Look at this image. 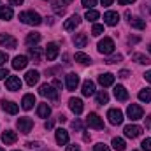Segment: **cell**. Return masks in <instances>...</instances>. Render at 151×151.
<instances>
[{
  "label": "cell",
  "mask_w": 151,
  "mask_h": 151,
  "mask_svg": "<svg viewBox=\"0 0 151 151\" xmlns=\"http://www.w3.org/2000/svg\"><path fill=\"white\" fill-rule=\"evenodd\" d=\"M39 77H40V76H39L37 70H28L27 76H25V81H27L28 86H34V84H37L39 83Z\"/></svg>",
  "instance_id": "obj_22"
},
{
  "label": "cell",
  "mask_w": 151,
  "mask_h": 151,
  "mask_svg": "<svg viewBox=\"0 0 151 151\" xmlns=\"http://www.w3.org/2000/svg\"><path fill=\"white\" fill-rule=\"evenodd\" d=\"M27 65H28V58L23 56V55H19V56H16V58L12 60V69H14V70H21V69H25Z\"/></svg>",
  "instance_id": "obj_12"
},
{
  "label": "cell",
  "mask_w": 151,
  "mask_h": 151,
  "mask_svg": "<svg viewBox=\"0 0 151 151\" xmlns=\"http://www.w3.org/2000/svg\"><path fill=\"white\" fill-rule=\"evenodd\" d=\"M34 104H35V97H34L32 93H27V95L23 97V100H21V107H23L25 111H30V109L34 107Z\"/></svg>",
  "instance_id": "obj_15"
},
{
  "label": "cell",
  "mask_w": 151,
  "mask_h": 151,
  "mask_svg": "<svg viewBox=\"0 0 151 151\" xmlns=\"http://www.w3.org/2000/svg\"><path fill=\"white\" fill-rule=\"evenodd\" d=\"M5 76H9L7 69H0V79H5Z\"/></svg>",
  "instance_id": "obj_44"
},
{
  "label": "cell",
  "mask_w": 151,
  "mask_h": 151,
  "mask_svg": "<svg viewBox=\"0 0 151 151\" xmlns=\"http://www.w3.org/2000/svg\"><path fill=\"white\" fill-rule=\"evenodd\" d=\"M104 21H106V25L114 27V25H118V21H119V14L114 12V11H109V12L104 14Z\"/></svg>",
  "instance_id": "obj_14"
},
{
  "label": "cell",
  "mask_w": 151,
  "mask_h": 151,
  "mask_svg": "<svg viewBox=\"0 0 151 151\" xmlns=\"http://www.w3.org/2000/svg\"><path fill=\"white\" fill-rule=\"evenodd\" d=\"M39 40H40V34H39V32H32V34H28V35H27V44H28V46L37 44Z\"/></svg>",
  "instance_id": "obj_30"
},
{
  "label": "cell",
  "mask_w": 151,
  "mask_h": 151,
  "mask_svg": "<svg viewBox=\"0 0 151 151\" xmlns=\"http://www.w3.org/2000/svg\"><path fill=\"white\" fill-rule=\"evenodd\" d=\"M151 125V116H148V118H146V127H150Z\"/></svg>",
  "instance_id": "obj_54"
},
{
  "label": "cell",
  "mask_w": 151,
  "mask_h": 151,
  "mask_svg": "<svg viewBox=\"0 0 151 151\" xmlns=\"http://www.w3.org/2000/svg\"><path fill=\"white\" fill-rule=\"evenodd\" d=\"M134 60H135V62H139V63H150V58H148V56H144V55H139V53H137V55H134Z\"/></svg>",
  "instance_id": "obj_37"
},
{
  "label": "cell",
  "mask_w": 151,
  "mask_h": 151,
  "mask_svg": "<svg viewBox=\"0 0 151 151\" xmlns=\"http://www.w3.org/2000/svg\"><path fill=\"white\" fill-rule=\"evenodd\" d=\"M18 128H19V132H23V134H30L32 128H34V121H32L30 118H19V119H18Z\"/></svg>",
  "instance_id": "obj_8"
},
{
  "label": "cell",
  "mask_w": 151,
  "mask_h": 151,
  "mask_svg": "<svg viewBox=\"0 0 151 151\" xmlns=\"http://www.w3.org/2000/svg\"><path fill=\"white\" fill-rule=\"evenodd\" d=\"M65 83H67V90H69V91H74L76 88H77V84H79V76L77 74H69L67 79H65Z\"/></svg>",
  "instance_id": "obj_18"
},
{
  "label": "cell",
  "mask_w": 151,
  "mask_h": 151,
  "mask_svg": "<svg viewBox=\"0 0 151 151\" xmlns=\"http://www.w3.org/2000/svg\"><path fill=\"white\" fill-rule=\"evenodd\" d=\"M86 125L91 127V128H95V130H102V128H104L102 118H100L99 114H95V113H90L88 116H86Z\"/></svg>",
  "instance_id": "obj_3"
},
{
  "label": "cell",
  "mask_w": 151,
  "mask_h": 151,
  "mask_svg": "<svg viewBox=\"0 0 151 151\" xmlns=\"http://www.w3.org/2000/svg\"><path fill=\"white\" fill-rule=\"evenodd\" d=\"M142 150L151 151V139H144V141H142Z\"/></svg>",
  "instance_id": "obj_40"
},
{
  "label": "cell",
  "mask_w": 151,
  "mask_h": 151,
  "mask_svg": "<svg viewBox=\"0 0 151 151\" xmlns=\"http://www.w3.org/2000/svg\"><path fill=\"white\" fill-rule=\"evenodd\" d=\"M95 5H97V0H83V7H86V9H91Z\"/></svg>",
  "instance_id": "obj_38"
},
{
  "label": "cell",
  "mask_w": 151,
  "mask_h": 151,
  "mask_svg": "<svg viewBox=\"0 0 151 151\" xmlns=\"http://www.w3.org/2000/svg\"><path fill=\"white\" fill-rule=\"evenodd\" d=\"M79 23H81V18H79L77 14H74V16H70V18H69L67 21H65V25H63V28L70 32V30H74L76 27H79Z\"/></svg>",
  "instance_id": "obj_19"
},
{
  "label": "cell",
  "mask_w": 151,
  "mask_h": 151,
  "mask_svg": "<svg viewBox=\"0 0 151 151\" xmlns=\"http://www.w3.org/2000/svg\"><path fill=\"white\" fill-rule=\"evenodd\" d=\"M91 34H93L95 37L102 35V34H104V27H102V25H93V28H91Z\"/></svg>",
  "instance_id": "obj_36"
},
{
  "label": "cell",
  "mask_w": 151,
  "mask_h": 151,
  "mask_svg": "<svg viewBox=\"0 0 151 151\" xmlns=\"http://www.w3.org/2000/svg\"><path fill=\"white\" fill-rule=\"evenodd\" d=\"M69 107L74 114H81L83 113V100L81 99H70L69 100Z\"/></svg>",
  "instance_id": "obj_17"
},
{
  "label": "cell",
  "mask_w": 151,
  "mask_h": 151,
  "mask_svg": "<svg viewBox=\"0 0 151 151\" xmlns=\"http://www.w3.org/2000/svg\"><path fill=\"white\" fill-rule=\"evenodd\" d=\"M16 141H18V134H16V132L7 130V132L2 134V142H4V144H14Z\"/></svg>",
  "instance_id": "obj_16"
},
{
  "label": "cell",
  "mask_w": 151,
  "mask_h": 151,
  "mask_svg": "<svg viewBox=\"0 0 151 151\" xmlns=\"http://www.w3.org/2000/svg\"><path fill=\"white\" fill-rule=\"evenodd\" d=\"M56 56H58V46H56L55 42L47 44V46H46V58H47L49 62H53V60H56Z\"/></svg>",
  "instance_id": "obj_11"
},
{
  "label": "cell",
  "mask_w": 151,
  "mask_h": 151,
  "mask_svg": "<svg viewBox=\"0 0 151 151\" xmlns=\"http://www.w3.org/2000/svg\"><path fill=\"white\" fill-rule=\"evenodd\" d=\"M123 132H125V135H127L128 139H135V137H139V135L142 134V128H141L139 125H127Z\"/></svg>",
  "instance_id": "obj_10"
},
{
  "label": "cell",
  "mask_w": 151,
  "mask_h": 151,
  "mask_svg": "<svg viewBox=\"0 0 151 151\" xmlns=\"http://www.w3.org/2000/svg\"><path fill=\"white\" fill-rule=\"evenodd\" d=\"M114 40L109 37H104L100 42H99V53H102V55H111L114 53Z\"/></svg>",
  "instance_id": "obj_2"
},
{
  "label": "cell",
  "mask_w": 151,
  "mask_h": 151,
  "mask_svg": "<svg viewBox=\"0 0 151 151\" xmlns=\"http://www.w3.org/2000/svg\"><path fill=\"white\" fill-rule=\"evenodd\" d=\"M99 83L104 86V88H107V86H111L114 83V74L111 72H106V74H100L99 76Z\"/></svg>",
  "instance_id": "obj_20"
},
{
  "label": "cell",
  "mask_w": 151,
  "mask_h": 151,
  "mask_svg": "<svg viewBox=\"0 0 151 151\" xmlns=\"http://www.w3.org/2000/svg\"><path fill=\"white\" fill-rule=\"evenodd\" d=\"M53 86H55V88H58V90H62V83H60L58 79H55V81H53Z\"/></svg>",
  "instance_id": "obj_46"
},
{
  "label": "cell",
  "mask_w": 151,
  "mask_h": 151,
  "mask_svg": "<svg viewBox=\"0 0 151 151\" xmlns=\"http://www.w3.org/2000/svg\"><path fill=\"white\" fill-rule=\"evenodd\" d=\"M114 97L118 99V100H121V102H125L127 99H128V91L123 88V86H114Z\"/></svg>",
  "instance_id": "obj_24"
},
{
  "label": "cell",
  "mask_w": 151,
  "mask_h": 151,
  "mask_svg": "<svg viewBox=\"0 0 151 151\" xmlns=\"http://www.w3.org/2000/svg\"><path fill=\"white\" fill-rule=\"evenodd\" d=\"M12 18V9L11 7H7V5H4V7H0V19H11Z\"/></svg>",
  "instance_id": "obj_29"
},
{
  "label": "cell",
  "mask_w": 151,
  "mask_h": 151,
  "mask_svg": "<svg viewBox=\"0 0 151 151\" xmlns=\"http://www.w3.org/2000/svg\"><path fill=\"white\" fill-rule=\"evenodd\" d=\"M5 86L9 91H18V90H21V79L18 76H9L5 81Z\"/></svg>",
  "instance_id": "obj_7"
},
{
  "label": "cell",
  "mask_w": 151,
  "mask_h": 151,
  "mask_svg": "<svg viewBox=\"0 0 151 151\" xmlns=\"http://www.w3.org/2000/svg\"><path fill=\"white\" fill-rule=\"evenodd\" d=\"M100 2H102V5H106V7H107V5H111V4H113V0H100Z\"/></svg>",
  "instance_id": "obj_50"
},
{
  "label": "cell",
  "mask_w": 151,
  "mask_h": 151,
  "mask_svg": "<svg viewBox=\"0 0 151 151\" xmlns=\"http://www.w3.org/2000/svg\"><path fill=\"white\" fill-rule=\"evenodd\" d=\"M119 60H121V55H114L113 58H109V60H107L106 63H109V65H111V63H118Z\"/></svg>",
  "instance_id": "obj_41"
},
{
  "label": "cell",
  "mask_w": 151,
  "mask_h": 151,
  "mask_svg": "<svg viewBox=\"0 0 151 151\" xmlns=\"http://www.w3.org/2000/svg\"><path fill=\"white\" fill-rule=\"evenodd\" d=\"M135 0H118V4H121V5H127V4H134Z\"/></svg>",
  "instance_id": "obj_47"
},
{
  "label": "cell",
  "mask_w": 151,
  "mask_h": 151,
  "mask_svg": "<svg viewBox=\"0 0 151 151\" xmlns=\"http://www.w3.org/2000/svg\"><path fill=\"white\" fill-rule=\"evenodd\" d=\"M127 114H128V118H130L132 121H137V119H141V118H142L144 111H142V107H141V106H137V104H130V106H128V109H127Z\"/></svg>",
  "instance_id": "obj_4"
},
{
  "label": "cell",
  "mask_w": 151,
  "mask_h": 151,
  "mask_svg": "<svg viewBox=\"0 0 151 151\" xmlns=\"http://www.w3.org/2000/svg\"><path fill=\"white\" fill-rule=\"evenodd\" d=\"M2 109L7 111L9 114H16L18 111H19L18 104H14V102H11V100H2Z\"/></svg>",
  "instance_id": "obj_21"
},
{
  "label": "cell",
  "mask_w": 151,
  "mask_h": 151,
  "mask_svg": "<svg viewBox=\"0 0 151 151\" xmlns=\"http://www.w3.org/2000/svg\"><path fill=\"white\" fill-rule=\"evenodd\" d=\"M39 93H40L42 97H47V99H51V100H56V99H58V91H56V90H53V86H51V84H47V83L40 86Z\"/></svg>",
  "instance_id": "obj_5"
},
{
  "label": "cell",
  "mask_w": 151,
  "mask_h": 151,
  "mask_svg": "<svg viewBox=\"0 0 151 151\" xmlns=\"http://www.w3.org/2000/svg\"><path fill=\"white\" fill-rule=\"evenodd\" d=\"M86 42H88L86 34H76V37H74V46L76 47H84Z\"/></svg>",
  "instance_id": "obj_26"
},
{
  "label": "cell",
  "mask_w": 151,
  "mask_h": 151,
  "mask_svg": "<svg viewBox=\"0 0 151 151\" xmlns=\"http://www.w3.org/2000/svg\"><path fill=\"white\" fill-rule=\"evenodd\" d=\"M130 27L137 28V30H144L146 28V21L142 18H130Z\"/></svg>",
  "instance_id": "obj_25"
},
{
  "label": "cell",
  "mask_w": 151,
  "mask_h": 151,
  "mask_svg": "<svg viewBox=\"0 0 151 151\" xmlns=\"http://www.w3.org/2000/svg\"><path fill=\"white\" fill-rule=\"evenodd\" d=\"M5 62H7V55H5V53H2V51H0V65H4V63H5Z\"/></svg>",
  "instance_id": "obj_43"
},
{
  "label": "cell",
  "mask_w": 151,
  "mask_h": 151,
  "mask_svg": "<svg viewBox=\"0 0 151 151\" xmlns=\"http://www.w3.org/2000/svg\"><path fill=\"white\" fill-rule=\"evenodd\" d=\"M72 128H74V130H83L81 121H72Z\"/></svg>",
  "instance_id": "obj_42"
},
{
  "label": "cell",
  "mask_w": 151,
  "mask_h": 151,
  "mask_svg": "<svg viewBox=\"0 0 151 151\" xmlns=\"http://www.w3.org/2000/svg\"><path fill=\"white\" fill-rule=\"evenodd\" d=\"M93 93H95V84H93V81L86 79V81L83 83V95H84V97H90V95H93Z\"/></svg>",
  "instance_id": "obj_23"
},
{
  "label": "cell",
  "mask_w": 151,
  "mask_h": 151,
  "mask_svg": "<svg viewBox=\"0 0 151 151\" xmlns=\"http://www.w3.org/2000/svg\"><path fill=\"white\" fill-rule=\"evenodd\" d=\"M44 127H46V128H53V121H46Z\"/></svg>",
  "instance_id": "obj_53"
},
{
  "label": "cell",
  "mask_w": 151,
  "mask_h": 151,
  "mask_svg": "<svg viewBox=\"0 0 151 151\" xmlns=\"http://www.w3.org/2000/svg\"><path fill=\"white\" fill-rule=\"evenodd\" d=\"M19 21H23V23H27V25H34V27H39V25L42 23L40 16H39L37 12H34V11H25V12H21V14H19Z\"/></svg>",
  "instance_id": "obj_1"
},
{
  "label": "cell",
  "mask_w": 151,
  "mask_h": 151,
  "mask_svg": "<svg viewBox=\"0 0 151 151\" xmlns=\"http://www.w3.org/2000/svg\"><path fill=\"white\" fill-rule=\"evenodd\" d=\"M139 100L141 102H151V88H144V90H141L139 91Z\"/></svg>",
  "instance_id": "obj_28"
},
{
  "label": "cell",
  "mask_w": 151,
  "mask_h": 151,
  "mask_svg": "<svg viewBox=\"0 0 151 151\" xmlns=\"http://www.w3.org/2000/svg\"><path fill=\"white\" fill-rule=\"evenodd\" d=\"M0 151H4V148H0Z\"/></svg>",
  "instance_id": "obj_57"
},
{
  "label": "cell",
  "mask_w": 151,
  "mask_h": 151,
  "mask_svg": "<svg viewBox=\"0 0 151 151\" xmlns=\"http://www.w3.org/2000/svg\"><path fill=\"white\" fill-rule=\"evenodd\" d=\"M93 151H109V146H106V144L99 142V144H95V146H93Z\"/></svg>",
  "instance_id": "obj_39"
},
{
  "label": "cell",
  "mask_w": 151,
  "mask_h": 151,
  "mask_svg": "<svg viewBox=\"0 0 151 151\" xmlns=\"http://www.w3.org/2000/svg\"><path fill=\"white\" fill-rule=\"evenodd\" d=\"M144 77H146V81H150L151 83V70H148V72L144 74Z\"/></svg>",
  "instance_id": "obj_51"
},
{
  "label": "cell",
  "mask_w": 151,
  "mask_h": 151,
  "mask_svg": "<svg viewBox=\"0 0 151 151\" xmlns=\"http://www.w3.org/2000/svg\"><path fill=\"white\" fill-rule=\"evenodd\" d=\"M58 119H60V121H62V123H65V121H67V118H65V116H63V114H60V116H58Z\"/></svg>",
  "instance_id": "obj_52"
},
{
  "label": "cell",
  "mask_w": 151,
  "mask_h": 151,
  "mask_svg": "<svg viewBox=\"0 0 151 151\" xmlns=\"http://www.w3.org/2000/svg\"><path fill=\"white\" fill-rule=\"evenodd\" d=\"M55 137H56V142H58L60 146H65V144L69 142V132L63 130V128H58V130L55 132Z\"/></svg>",
  "instance_id": "obj_13"
},
{
  "label": "cell",
  "mask_w": 151,
  "mask_h": 151,
  "mask_svg": "<svg viewBox=\"0 0 151 151\" xmlns=\"http://www.w3.org/2000/svg\"><path fill=\"white\" fill-rule=\"evenodd\" d=\"M63 2H65V4H69V2H72V0H63Z\"/></svg>",
  "instance_id": "obj_55"
},
{
  "label": "cell",
  "mask_w": 151,
  "mask_h": 151,
  "mask_svg": "<svg viewBox=\"0 0 151 151\" xmlns=\"http://www.w3.org/2000/svg\"><path fill=\"white\" fill-rule=\"evenodd\" d=\"M109 102V95H107V91H99L97 93V104H107Z\"/></svg>",
  "instance_id": "obj_33"
},
{
  "label": "cell",
  "mask_w": 151,
  "mask_h": 151,
  "mask_svg": "<svg viewBox=\"0 0 151 151\" xmlns=\"http://www.w3.org/2000/svg\"><path fill=\"white\" fill-rule=\"evenodd\" d=\"M99 11H95V9H88V12H86V19L88 21H95V19H99Z\"/></svg>",
  "instance_id": "obj_35"
},
{
  "label": "cell",
  "mask_w": 151,
  "mask_h": 151,
  "mask_svg": "<svg viewBox=\"0 0 151 151\" xmlns=\"http://www.w3.org/2000/svg\"><path fill=\"white\" fill-rule=\"evenodd\" d=\"M76 62H79L83 65H88V63H91V58L84 53H76Z\"/></svg>",
  "instance_id": "obj_31"
},
{
  "label": "cell",
  "mask_w": 151,
  "mask_h": 151,
  "mask_svg": "<svg viewBox=\"0 0 151 151\" xmlns=\"http://www.w3.org/2000/svg\"><path fill=\"white\" fill-rule=\"evenodd\" d=\"M30 56L35 63H40V47H30Z\"/></svg>",
  "instance_id": "obj_34"
},
{
  "label": "cell",
  "mask_w": 151,
  "mask_h": 151,
  "mask_svg": "<svg viewBox=\"0 0 151 151\" xmlns=\"http://www.w3.org/2000/svg\"><path fill=\"white\" fill-rule=\"evenodd\" d=\"M150 53H151V44H150Z\"/></svg>",
  "instance_id": "obj_56"
},
{
  "label": "cell",
  "mask_w": 151,
  "mask_h": 151,
  "mask_svg": "<svg viewBox=\"0 0 151 151\" xmlns=\"http://www.w3.org/2000/svg\"><path fill=\"white\" fill-rule=\"evenodd\" d=\"M0 46H5L9 49H16L18 40L12 37V35H9V34H0Z\"/></svg>",
  "instance_id": "obj_9"
},
{
  "label": "cell",
  "mask_w": 151,
  "mask_h": 151,
  "mask_svg": "<svg viewBox=\"0 0 151 151\" xmlns=\"http://www.w3.org/2000/svg\"><path fill=\"white\" fill-rule=\"evenodd\" d=\"M16 151H18V150H16Z\"/></svg>",
  "instance_id": "obj_58"
},
{
  "label": "cell",
  "mask_w": 151,
  "mask_h": 151,
  "mask_svg": "<svg viewBox=\"0 0 151 151\" xmlns=\"http://www.w3.org/2000/svg\"><path fill=\"white\" fill-rule=\"evenodd\" d=\"M67 151H79V146H77V144H70V146L67 148Z\"/></svg>",
  "instance_id": "obj_45"
},
{
  "label": "cell",
  "mask_w": 151,
  "mask_h": 151,
  "mask_svg": "<svg viewBox=\"0 0 151 151\" xmlns=\"http://www.w3.org/2000/svg\"><path fill=\"white\" fill-rule=\"evenodd\" d=\"M107 118L111 125H121L123 123V113L119 109H109L107 111Z\"/></svg>",
  "instance_id": "obj_6"
},
{
  "label": "cell",
  "mask_w": 151,
  "mask_h": 151,
  "mask_svg": "<svg viewBox=\"0 0 151 151\" xmlns=\"http://www.w3.org/2000/svg\"><path fill=\"white\" fill-rule=\"evenodd\" d=\"M9 2H11L12 5H21V4H23V0H9Z\"/></svg>",
  "instance_id": "obj_49"
},
{
  "label": "cell",
  "mask_w": 151,
  "mask_h": 151,
  "mask_svg": "<svg viewBox=\"0 0 151 151\" xmlns=\"http://www.w3.org/2000/svg\"><path fill=\"white\" fill-rule=\"evenodd\" d=\"M119 77H123V79H125V77H128V76H130V72H128V70H121V72H119Z\"/></svg>",
  "instance_id": "obj_48"
},
{
  "label": "cell",
  "mask_w": 151,
  "mask_h": 151,
  "mask_svg": "<svg viewBox=\"0 0 151 151\" xmlns=\"http://www.w3.org/2000/svg\"><path fill=\"white\" fill-rule=\"evenodd\" d=\"M37 114H39V118H47V116L51 114V107H49L47 104H39Z\"/></svg>",
  "instance_id": "obj_27"
},
{
  "label": "cell",
  "mask_w": 151,
  "mask_h": 151,
  "mask_svg": "<svg viewBox=\"0 0 151 151\" xmlns=\"http://www.w3.org/2000/svg\"><path fill=\"white\" fill-rule=\"evenodd\" d=\"M113 148L118 151H123L125 148H127V144H125V141L121 139V137H114L113 139Z\"/></svg>",
  "instance_id": "obj_32"
}]
</instances>
